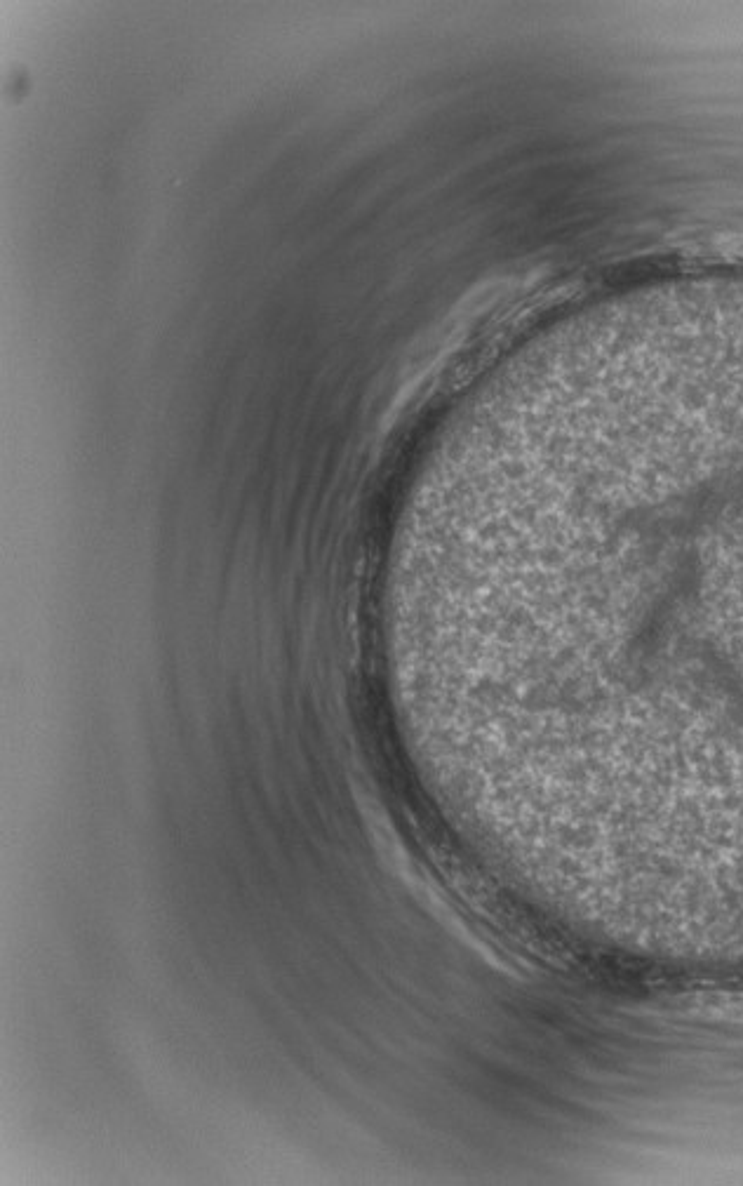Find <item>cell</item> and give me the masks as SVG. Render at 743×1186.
<instances>
[{
  "label": "cell",
  "instance_id": "1",
  "mask_svg": "<svg viewBox=\"0 0 743 1186\" xmlns=\"http://www.w3.org/2000/svg\"><path fill=\"white\" fill-rule=\"evenodd\" d=\"M664 615H671V617H678V619H689V622H696L701 624V629H708L706 626V617L704 615H696L692 617L689 612H664ZM570 645V643H567ZM539 648H544V645H539ZM518 650H525V648H518ZM515 650H504V652H497V657H494L492 662V669H490V681H487V690H485V697L492 699L494 704L501 706L504 709V688H506V676H508V664H511V657H513Z\"/></svg>",
  "mask_w": 743,
  "mask_h": 1186
}]
</instances>
